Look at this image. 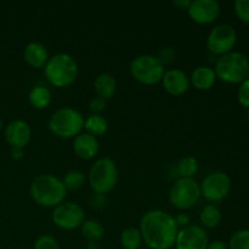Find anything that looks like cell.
I'll return each mask as SVG.
<instances>
[{"label": "cell", "instance_id": "cell-1", "mask_svg": "<svg viewBox=\"0 0 249 249\" xmlns=\"http://www.w3.org/2000/svg\"><path fill=\"white\" fill-rule=\"evenodd\" d=\"M139 230L150 249H170L175 245L179 231L174 216L160 209L143 214Z\"/></svg>", "mask_w": 249, "mask_h": 249}, {"label": "cell", "instance_id": "cell-15", "mask_svg": "<svg viewBox=\"0 0 249 249\" xmlns=\"http://www.w3.org/2000/svg\"><path fill=\"white\" fill-rule=\"evenodd\" d=\"M163 87L168 94L180 96L185 94L190 87V79L181 70H169L163 75Z\"/></svg>", "mask_w": 249, "mask_h": 249}, {"label": "cell", "instance_id": "cell-19", "mask_svg": "<svg viewBox=\"0 0 249 249\" xmlns=\"http://www.w3.org/2000/svg\"><path fill=\"white\" fill-rule=\"evenodd\" d=\"M95 91L101 99L107 100L112 97L116 92L117 82L109 73H102L95 79Z\"/></svg>", "mask_w": 249, "mask_h": 249}, {"label": "cell", "instance_id": "cell-21", "mask_svg": "<svg viewBox=\"0 0 249 249\" xmlns=\"http://www.w3.org/2000/svg\"><path fill=\"white\" fill-rule=\"evenodd\" d=\"M80 228L83 236L90 242H99L105 236L104 226L97 220H84Z\"/></svg>", "mask_w": 249, "mask_h": 249}, {"label": "cell", "instance_id": "cell-6", "mask_svg": "<svg viewBox=\"0 0 249 249\" xmlns=\"http://www.w3.org/2000/svg\"><path fill=\"white\" fill-rule=\"evenodd\" d=\"M118 181V169L111 158L104 157L95 162L89 173V182L97 195L112 191Z\"/></svg>", "mask_w": 249, "mask_h": 249}, {"label": "cell", "instance_id": "cell-10", "mask_svg": "<svg viewBox=\"0 0 249 249\" xmlns=\"http://www.w3.org/2000/svg\"><path fill=\"white\" fill-rule=\"evenodd\" d=\"M53 220L63 230H74L84 223L85 214L79 204L74 202H63L53 211Z\"/></svg>", "mask_w": 249, "mask_h": 249}, {"label": "cell", "instance_id": "cell-12", "mask_svg": "<svg viewBox=\"0 0 249 249\" xmlns=\"http://www.w3.org/2000/svg\"><path fill=\"white\" fill-rule=\"evenodd\" d=\"M209 245L208 233L202 226L187 225L178 231L177 249H207Z\"/></svg>", "mask_w": 249, "mask_h": 249}, {"label": "cell", "instance_id": "cell-25", "mask_svg": "<svg viewBox=\"0 0 249 249\" xmlns=\"http://www.w3.org/2000/svg\"><path fill=\"white\" fill-rule=\"evenodd\" d=\"M198 162L192 156H187L184 157L179 163H178V173H179L180 178H189V179H194L195 175L198 172Z\"/></svg>", "mask_w": 249, "mask_h": 249}, {"label": "cell", "instance_id": "cell-11", "mask_svg": "<svg viewBox=\"0 0 249 249\" xmlns=\"http://www.w3.org/2000/svg\"><path fill=\"white\" fill-rule=\"evenodd\" d=\"M231 180L225 173L213 172L204 178L201 192L209 202H220L230 194Z\"/></svg>", "mask_w": 249, "mask_h": 249}, {"label": "cell", "instance_id": "cell-32", "mask_svg": "<svg viewBox=\"0 0 249 249\" xmlns=\"http://www.w3.org/2000/svg\"><path fill=\"white\" fill-rule=\"evenodd\" d=\"M175 223H177L178 226H182V228H185V226H187V224H189V216L186 215V214H179V215L175 218Z\"/></svg>", "mask_w": 249, "mask_h": 249}, {"label": "cell", "instance_id": "cell-8", "mask_svg": "<svg viewBox=\"0 0 249 249\" xmlns=\"http://www.w3.org/2000/svg\"><path fill=\"white\" fill-rule=\"evenodd\" d=\"M201 186L195 179L179 178L170 187L169 201L175 208L189 209L201 198Z\"/></svg>", "mask_w": 249, "mask_h": 249}, {"label": "cell", "instance_id": "cell-9", "mask_svg": "<svg viewBox=\"0 0 249 249\" xmlns=\"http://www.w3.org/2000/svg\"><path fill=\"white\" fill-rule=\"evenodd\" d=\"M237 33L230 24H219L214 27L207 38V46L209 51L215 55H224L230 53L236 45Z\"/></svg>", "mask_w": 249, "mask_h": 249}, {"label": "cell", "instance_id": "cell-3", "mask_svg": "<svg viewBox=\"0 0 249 249\" xmlns=\"http://www.w3.org/2000/svg\"><path fill=\"white\" fill-rule=\"evenodd\" d=\"M78 63L68 53H57L49 58L44 67V73L49 82L57 88L73 84L78 77Z\"/></svg>", "mask_w": 249, "mask_h": 249}, {"label": "cell", "instance_id": "cell-16", "mask_svg": "<svg viewBox=\"0 0 249 249\" xmlns=\"http://www.w3.org/2000/svg\"><path fill=\"white\" fill-rule=\"evenodd\" d=\"M73 148L77 156H79L83 160H91L99 153V141L95 136L90 135L88 133L79 134L75 136Z\"/></svg>", "mask_w": 249, "mask_h": 249}, {"label": "cell", "instance_id": "cell-24", "mask_svg": "<svg viewBox=\"0 0 249 249\" xmlns=\"http://www.w3.org/2000/svg\"><path fill=\"white\" fill-rule=\"evenodd\" d=\"M142 243V236L139 229L128 228L121 235V245L124 249H139Z\"/></svg>", "mask_w": 249, "mask_h": 249}, {"label": "cell", "instance_id": "cell-28", "mask_svg": "<svg viewBox=\"0 0 249 249\" xmlns=\"http://www.w3.org/2000/svg\"><path fill=\"white\" fill-rule=\"evenodd\" d=\"M235 11L243 23L249 24V0H236Z\"/></svg>", "mask_w": 249, "mask_h": 249}, {"label": "cell", "instance_id": "cell-27", "mask_svg": "<svg viewBox=\"0 0 249 249\" xmlns=\"http://www.w3.org/2000/svg\"><path fill=\"white\" fill-rule=\"evenodd\" d=\"M228 247L229 249H249V230H240L233 233Z\"/></svg>", "mask_w": 249, "mask_h": 249}, {"label": "cell", "instance_id": "cell-20", "mask_svg": "<svg viewBox=\"0 0 249 249\" xmlns=\"http://www.w3.org/2000/svg\"><path fill=\"white\" fill-rule=\"evenodd\" d=\"M29 102L32 106L38 109L45 108L51 102L50 90L43 85H36L29 92Z\"/></svg>", "mask_w": 249, "mask_h": 249}, {"label": "cell", "instance_id": "cell-35", "mask_svg": "<svg viewBox=\"0 0 249 249\" xmlns=\"http://www.w3.org/2000/svg\"><path fill=\"white\" fill-rule=\"evenodd\" d=\"M12 156L16 160H19L23 156V151H22V148H12Z\"/></svg>", "mask_w": 249, "mask_h": 249}, {"label": "cell", "instance_id": "cell-34", "mask_svg": "<svg viewBox=\"0 0 249 249\" xmlns=\"http://www.w3.org/2000/svg\"><path fill=\"white\" fill-rule=\"evenodd\" d=\"M207 249H229V247L223 241H213V242H209Z\"/></svg>", "mask_w": 249, "mask_h": 249}, {"label": "cell", "instance_id": "cell-2", "mask_svg": "<svg viewBox=\"0 0 249 249\" xmlns=\"http://www.w3.org/2000/svg\"><path fill=\"white\" fill-rule=\"evenodd\" d=\"M67 190L62 180L51 174H41L31 184V196L41 207H57L63 203Z\"/></svg>", "mask_w": 249, "mask_h": 249}, {"label": "cell", "instance_id": "cell-17", "mask_svg": "<svg viewBox=\"0 0 249 249\" xmlns=\"http://www.w3.org/2000/svg\"><path fill=\"white\" fill-rule=\"evenodd\" d=\"M23 57L24 61L33 68H43L49 61V53L43 44L34 41L24 48Z\"/></svg>", "mask_w": 249, "mask_h": 249}, {"label": "cell", "instance_id": "cell-13", "mask_svg": "<svg viewBox=\"0 0 249 249\" xmlns=\"http://www.w3.org/2000/svg\"><path fill=\"white\" fill-rule=\"evenodd\" d=\"M190 18L198 24L215 21L220 14V4L216 0H195L187 9Z\"/></svg>", "mask_w": 249, "mask_h": 249}, {"label": "cell", "instance_id": "cell-14", "mask_svg": "<svg viewBox=\"0 0 249 249\" xmlns=\"http://www.w3.org/2000/svg\"><path fill=\"white\" fill-rule=\"evenodd\" d=\"M32 136L31 126L27 122L16 119L9 123L5 130V139L12 148H22L29 142Z\"/></svg>", "mask_w": 249, "mask_h": 249}, {"label": "cell", "instance_id": "cell-22", "mask_svg": "<svg viewBox=\"0 0 249 249\" xmlns=\"http://www.w3.org/2000/svg\"><path fill=\"white\" fill-rule=\"evenodd\" d=\"M84 128L88 134L92 136H100L104 135L108 129V124L107 121L100 114H92V116L88 117L87 121L84 122Z\"/></svg>", "mask_w": 249, "mask_h": 249}, {"label": "cell", "instance_id": "cell-29", "mask_svg": "<svg viewBox=\"0 0 249 249\" xmlns=\"http://www.w3.org/2000/svg\"><path fill=\"white\" fill-rule=\"evenodd\" d=\"M33 249H60V246L56 238L51 236H41L36 241Z\"/></svg>", "mask_w": 249, "mask_h": 249}, {"label": "cell", "instance_id": "cell-23", "mask_svg": "<svg viewBox=\"0 0 249 249\" xmlns=\"http://www.w3.org/2000/svg\"><path fill=\"white\" fill-rule=\"evenodd\" d=\"M199 219H201L202 225L206 226V228H216L221 221V212L214 204H208L203 208L201 215H199Z\"/></svg>", "mask_w": 249, "mask_h": 249}, {"label": "cell", "instance_id": "cell-5", "mask_svg": "<svg viewBox=\"0 0 249 249\" xmlns=\"http://www.w3.org/2000/svg\"><path fill=\"white\" fill-rule=\"evenodd\" d=\"M84 118L79 112L70 107H65L56 111L51 116L49 128L51 133L58 138L71 139L79 135L82 129L84 128Z\"/></svg>", "mask_w": 249, "mask_h": 249}, {"label": "cell", "instance_id": "cell-37", "mask_svg": "<svg viewBox=\"0 0 249 249\" xmlns=\"http://www.w3.org/2000/svg\"><path fill=\"white\" fill-rule=\"evenodd\" d=\"M248 122H249V111H248Z\"/></svg>", "mask_w": 249, "mask_h": 249}, {"label": "cell", "instance_id": "cell-36", "mask_svg": "<svg viewBox=\"0 0 249 249\" xmlns=\"http://www.w3.org/2000/svg\"><path fill=\"white\" fill-rule=\"evenodd\" d=\"M1 125H2V124H1V121H0V129H1Z\"/></svg>", "mask_w": 249, "mask_h": 249}, {"label": "cell", "instance_id": "cell-33", "mask_svg": "<svg viewBox=\"0 0 249 249\" xmlns=\"http://www.w3.org/2000/svg\"><path fill=\"white\" fill-rule=\"evenodd\" d=\"M173 4L179 10H187L190 7V5H191V1L190 0H174Z\"/></svg>", "mask_w": 249, "mask_h": 249}, {"label": "cell", "instance_id": "cell-4", "mask_svg": "<svg viewBox=\"0 0 249 249\" xmlns=\"http://www.w3.org/2000/svg\"><path fill=\"white\" fill-rule=\"evenodd\" d=\"M215 74L221 80L231 84L245 82L249 77V60L247 56L237 51H230L218 58Z\"/></svg>", "mask_w": 249, "mask_h": 249}, {"label": "cell", "instance_id": "cell-31", "mask_svg": "<svg viewBox=\"0 0 249 249\" xmlns=\"http://www.w3.org/2000/svg\"><path fill=\"white\" fill-rule=\"evenodd\" d=\"M89 107L95 114H99L100 112H102L106 108V100L101 99V97H95V99H92L91 101H90Z\"/></svg>", "mask_w": 249, "mask_h": 249}, {"label": "cell", "instance_id": "cell-18", "mask_svg": "<svg viewBox=\"0 0 249 249\" xmlns=\"http://www.w3.org/2000/svg\"><path fill=\"white\" fill-rule=\"evenodd\" d=\"M215 80V71L208 66H199L195 68L190 77V82L197 90H209L214 85Z\"/></svg>", "mask_w": 249, "mask_h": 249}, {"label": "cell", "instance_id": "cell-26", "mask_svg": "<svg viewBox=\"0 0 249 249\" xmlns=\"http://www.w3.org/2000/svg\"><path fill=\"white\" fill-rule=\"evenodd\" d=\"M84 182L85 175L80 170H71L63 177L62 180L63 186L66 187V190H70V191H77V190L82 189Z\"/></svg>", "mask_w": 249, "mask_h": 249}, {"label": "cell", "instance_id": "cell-7", "mask_svg": "<svg viewBox=\"0 0 249 249\" xmlns=\"http://www.w3.org/2000/svg\"><path fill=\"white\" fill-rule=\"evenodd\" d=\"M131 75L138 82L145 85L157 84L163 79L165 73L164 63L160 57L152 55H142L130 63Z\"/></svg>", "mask_w": 249, "mask_h": 249}, {"label": "cell", "instance_id": "cell-30", "mask_svg": "<svg viewBox=\"0 0 249 249\" xmlns=\"http://www.w3.org/2000/svg\"><path fill=\"white\" fill-rule=\"evenodd\" d=\"M238 101L242 106L249 107V77L245 82L241 83L240 88H238Z\"/></svg>", "mask_w": 249, "mask_h": 249}, {"label": "cell", "instance_id": "cell-38", "mask_svg": "<svg viewBox=\"0 0 249 249\" xmlns=\"http://www.w3.org/2000/svg\"><path fill=\"white\" fill-rule=\"evenodd\" d=\"M95 249H96V248H95Z\"/></svg>", "mask_w": 249, "mask_h": 249}]
</instances>
